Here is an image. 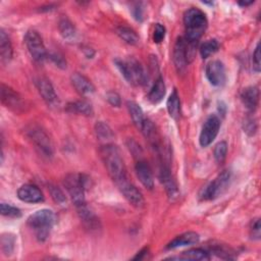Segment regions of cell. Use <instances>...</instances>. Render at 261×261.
<instances>
[{"label": "cell", "mask_w": 261, "mask_h": 261, "mask_svg": "<svg viewBox=\"0 0 261 261\" xmlns=\"http://www.w3.org/2000/svg\"><path fill=\"white\" fill-rule=\"evenodd\" d=\"M165 37V28L160 24L156 23L154 28V33H153V40L155 43H161Z\"/></svg>", "instance_id": "cell-38"}, {"label": "cell", "mask_w": 261, "mask_h": 261, "mask_svg": "<svg viewBox=\"0 0 261 261\" xmlns=\"http://www.w3.org/2000/svg\"><path fill=\"white\" fill-rule=\"evenodd\" d=\"M114 63L128 84L133 86H144L147 84L148 73L138 60L134 58L125 60L115 59Z\"/></svg>", "instance_id": "cell-4"}, {"label": "cell", "mask_w": 261, "mask_h": 261, "mask_svg": "<svg viewBox=\"0 0 261 261\" xmlns=\"http://www.w3.org/2000/svg\"><path fill=\"white\" fill-rule=\"evenodd\" d=\"M29 139L35 145V148L38 152L47 158L52 157L53 155V146L48 135L38 125H32L27 130Z\"/></svg>", "instance_id": "cell-6"}, {"label": "cell", "mask_w": 261, "mask_h": 261, "mask_svg": "<svg viewBox=\"0 0 261 261\" xmlns=\"http://www.w3.org/2000/svg\"><path fill=\"white\" fill-rule=\"evenodd\" d=\"M14 245H15V238L13 234L3 233L1 236V249L6 256L11 255V253L14 250Z\"/></svg>", "instance_id": "cell-32"}, {"label": "cell", "mask_w": 261, "mask_h": 261, "mask_svg": "<svg viewBox=\"0 0 261 261\" xmlns=\"http://www.w3.org/2000/svg\"><path fill=\"white\" fill-rule=\"evenodd\" d=\"M56 222V215L50 209H41L31 214L27 219V224L33 229L36 239L44 242L49 237L51 228Z\"/></svg>", "instance_id": "cell-3"}, {"label": "cell", "mask_w": 261, "mask_h": 261, "mask_svg": "<svg viewBox=\"0 0 261 261\" xmlns=\"http://www.w3.org/2000/svg\"><path fill=\"white\" fill-rule=\"evenodd\" d=\"M184 24L186 31V40L189 43L196 44L207 29V17L199 8L192 7L184 14Z\"/></svg>", "instance_id": "cell-2"}, {"label": "cell", "mask_w": 261, "mask_h": 261, "mask_svg": "<svg viewBox=\"0 0 261 261\" xmlns=\"http://www.w3.org/2000/svg\"><path fill=\"white\" fill-rule=\"evenodd\" d=\"M84 52H85V55L87 56V58H92V57L94 56V54H95L94 50L91 49V48H86V49H84Z\"/></svg>", "instance_id": "cell-45"}, {"label": "cell", "mask_w": 261, "mask_h": 261, "mask_svg": "<svg viewBox=\"0 0 261 261\" xmlns=\"http://www.w3.org/2000/svg\"><path fill=\"white\" fill-rule=\"evenodd\" d=\"M252 62H253V70H255L256 72H259L260 71V43H258L255 48Z\"/></svg>", "instance_id": "cell-41"}, {"label": "cell", "mask_w": 261, "mask_h": 261, "mask_svg": "<svg viewBox=\"0 0 261 261\" xmlns=\"http://www.w3.org/2000/svg\"><path fill=\"white\" fill-rule=\"evenodd\" d=\"M120 193L126 199V201L136 208L144 207L145 200L142 193L127 179L126 181L122 182L121 185L117 186Z\"/></svg>", "instance_id": "cell-14"}, {"label": "cell", "mask_w": 261, "mask_h": 261, "mask_svg": "<svg viewBox=\"0 0 261 261\" xmlns=\"http://www.w3.org/2000/svg\"><path fill=\"white\" fill-rule=\"evenodd\" d=\"M1 101L10 110L19 113L24 110V102L21 97L10 87L2 84L1 85Z\"/></svg>", "instance_id": "cell-11"}, {"label": "cell", "mask_w": 261, "mask_h": 261, "mask_svg": "<svg viewBox=\"0 0 261 261\" xmlns=\"http://www.w3.org/2000/svg\"><path fill=\"white\" fill-rule=\"evenodd\" d=\"M220 128V119L215 114L210 115L204 122L200 137H199V143L201 147H208L216 138L218 135Z\"/></svg>", "instance_id": "cell-10"}, {"label": "cell", "mask_w": 261, "mask_h": 261, "mask_svg": "<svg viewBox=\"0 0 261 261\" xmlns=\"http://www.w3.org/2000/svg\"><path fill=\"white\" fill-rule=\"evenodd\" d=\"M148 253H149V249H148L147 247H145V248H143L140 252H138V254H137L133 259H134V260H142V259H145V258L147 257Z\"/></svg>", "instance_id": "cell-44"}, {"label": "cell", "mask_w": 261, "mask_h": 261, "mask_svg": "<svg viewBox=\"0 0 261 261\" xmlns=\"http://www.w3.org/2000/svg\"><path fill=\"white\" fill-rule=\"evenodd\" d=\"M166 107H167L169 116L174 120H177L180 116V101H179V96L177 94V91L175 89L169 95L166 102Z\"/></svg>", "instance_id": "cell-25"}, {"label": "cell", "mask_w": 261, "mask_h": 261, "mask_svg": "<svg viewBox=\"0 0 261 261\" xmlns=\"http://www.w3.org/2000/svg\"><path fill=\"white\" fill-rule=\"evenodd\" d=\"M249 234L252 240H260V237H261L260 218L252 219L249 226Z\"/></svg>", "instance_id": "cell-37"}, {"label": "cell", "mask_w": 261, "mask_h": 261, "mask_svg": "<svg viewBox=\"0 0 261 261\" xmlns=\"http://www.w3.org/2000/svg\"><path fill=\"white\" fill-rule=\"evenodd\" d=\"M49 191L51 194L52 199L59 205H65L66 204V197L64 193L56 186L49 185Z\"/></svg>", "instance_id": "cell-34"}, {"label": "cell", "mask_w": 261, "mask_h": 261, "mask_svg": "<svg viewBox=\"0 0 261 261\" xmlns=\"http://www.w3.org/2000/svg\"><path fill=\"white\" fill-rule=\"evenodd\" d=\"M70 82L74 87V89L76 90V92L80 93L81 95L88 96L95 92V87L92 84V82L88 77H86L85 75L79 72H74L71 74Z\"/></svg>", "instance_id": "cell-19"}, {"label": "cell", "mask_w": 261, "mask_h": 261, "mask_svg": "<svg viewBox=\"0 0 261 261\" xmlns=\"http://www.w3.org/2000/svg\"><path fill=\"white\" fill-rule=\"evenodd\" d=\"M159 178H160L162 185L164 186V189L166 191L168 198L171 201H174L178 197L179 192H178L176 182L170 173L169 167L167 165H165L164 162H161V165L159 168Z\"/></svg>", "instance_id": "cell-15"}, {"label": "cell", "mask_w": 261, "mask_h": 261, "mask_svg": "<svg viewBox=\"0 0 261 261\" xmlns=\"http://www.w3.org/2000/svg\"><path fill=\"white\" fill-rule=\"evenodd\" d=\"M132 13L138 21H142L143 17H144L143 16L144 15V10H143V7H142V3H135L133 8H132Z\"/></svg>", "instance_id": "cell-43"}, {"label": "cell", "mask_w": 261, "mask_h": 261, "mask_svg": "<svg viewBox=\"0 0 261 261\" xmlns=\"http://www.w3.org/2000/svg\"><path fill=\"white\" fill-rule=\"evenodd\" d=\"M106 99L109 102V104H111L114 107H119L121 105V99L120 96L114 92V91H110L106 94Z\"/></svg>", "instance_id": "cell-40"}, {"label": "cell", "mask_w": 261, "mask_h": 261, "mask_svg": "<svg viewBox=\"0 0 261 261\" xmlns=\"http://www.w3.org/2000/svg\"><path fill=\"white\" fill-rule=\"evenodd\" d=\"M0 55L3 63L9 62L12 58L11 42L4 30L0 31Z\"/></svg>", "instance_id": "cell-24"}, {"label": "cell", "mask_w": 261, "mask_h": 261, "mask_svg": "<svg viewBox=\"0 0 261 261\" xmlns=\"http://www.w3.org/2000/svg\"><path fill=\"white\" fill-rule=\"evenodd\" d=\"M76 209L81 220L88 229L97 230L100 227V221L98 217L94 214V212H92L89 209V207L86 204L76 207Z\"/></svg>", "instance_id": "cell-21"}, {"label": "cell", "mask_w": 261, "mask_h": 261, "mask_svg": "<svg viewBox=\"0 0 261 261\" xmlns=\"http://www.w3.org/2000/svg\"><path fill=\"white\" fill-rule=\"evenodd\" d=\"M58 29H59L60 35L63 37V39L67 40V41L75 40V38H76L75 28H74L73 23L67 17H62L59 20Z\"/></svg>", "instance_id": "cell-27"}, {"label": "cell", "mask_w": 261, "mask_h": 261, "mask_svg": "<svg viewBox=\"0 0 261 261\" xmlns=\"http://www.w3.org/2000/svg\"><path fill=\"white\" fill-rule=\"evenodd\" d=\"M126 106H127V109H128V112H129V115L132 117L134 124L141 130L144 120H145L142 108L140 107L139 104H137L134 101H127Z\"/></svg>", "instance_id": "cell-26"}, {"label": "cell", "mask_w": 261, "mask_h": 261, "mask_svg": "<svg viewBox=\"0 0 261 261\" xmlns=\"http://www.w3.org/2000/svg\"><path fill=\"white\" fill-rule=\"evenodd\" d=\"M24 43L32 58L37 62H43L48 54L41 36L36 31H28L24 36Z\"/></svg>", "instance_id": "cell-9"}, {"label": "cell", "mask_w": 261, "mask_h": 261, "mask_svg": "<svg viewBox=\"0 0 261 261\" xmlns=\"http://www.w3.org/2000/svg\"><path fill=\"white\" fill-rule=\"evenodd\" d=\"M206 76L209 83L215 87H221L226 80L225 67L219 60L210 61L206 66Z\"/></svg>", "instance_id": "cell-13"}, {"label": "cell", "mask_w": 261, "mask_h": 261, "mask_svg": "<svg viewBox=\"0 0 261 261\" xmlns=\"http://www.w3.org/2000/svg\"><path fill=\"white\" fill-rule=\"evenodd\" d=\"M95 133H96L97 138L100 141L107 142V141H109V140L114 138V134H113L111 127L107 123H105L103 121H98L95 124Z\"/></svg>", "instance_id": "cell-30"}, {"label": "cell", "mask_w": 261, "mask_h": 261, "mask_svg": "<svg viewBox=\"0 0 261 261\" xmlns=\"http://www.w3.org/2000/svg\"><path fill=\"white\" fill-rule=\"evenodd\" d=\"M116 34L119 36V38L124 41L125 43L129 45H137L140 41V38L136 31L128 27H119L116 30Z\"/></svg>", "instance_id": "cell-29"}, {"label": "cell", "mask_w": 261, "mask_h": 261, "mask_svg": "<svg viewBox=\"0 0 261 261\" xmlns=\"http://www.w3.org/2000/svg\"><path fill=\"white\" fill-rule=\"evenodd\" d=\"M101 157L106 170L116 186L126 181V168L117 146L113 144H105L100 149Z\"/></svg>", "instance_id": "cell-1"}, {"label": "cell", "mask_w": 261, "mask_h": 261, "mask_svg": "<svg viewBox=\"0 0 261 261\" xmlns=\"http://www.w3.org/2000/svg\"><path fill=\"white\" fill-rule=\"evenodd\" d=\"M193 44L189 43L185 38H177L173 48V63L178 73H185L190 62V48Z\"/></svg>", "instance_id": "cell-8"}, {"label": "cell", "mask_w": 261, "mask_h": 261, "mask_svg": "<svg viewBox=\"0 0 261 261\" xmlns=\"http://www.w3.org/2000/svg\"><path fill=\"white\" fill-rule=\"evenodd\" d=\"M226 154H227V143L224 141L217 143L214 148V158L216 162L219 164L222 163L226 158Z\"/></svg>", "instance_id": "cell-33"}, {"label": "cell", "mask_w": 261, "mask_h": 261, "mask_svg": "<svg viewBox=\"0 0 261 261\" xmlns=\"http://www.w3.org/2000/svg\"><path fill=\"white\" fill-rule=\"evenodd\" d=\"M244 132L248 136H254L257 132V122L253 116H247L243 121Z\"/></svg>", "instance_id": "cell-36"}, {"label": "cell", "mask_w": 261, "mask_h": 261, "mask_svg": "<svg viewBox=\"0 0 261 261\" xmlns=\"http://www.w3.org/2000/svg\"><path fill=\"white\" fill-rule=\"evenodd\" d=\"M88 180L85 174L80 173H69L63 180V185L75 207L86 204L85 191Z\"/></svg>", "instance_id": "cell-5"}, {"label": "cell", "mask_w": 261, "mask_h": 261, "mask_svg": "<svg viewBox=\"0 0 261 261\" xmlns=\"http://www.w3.org/2000/svg\"><path fill=\"white\" fill-rule=\"evenodd\" d=\"M211 252L213 254H215L217 257H220V258H223V259H232L233 258L231 256V254H233V253H230L229 250H227L226 248H223L221 246L214 247L213 249H211Z\"/></svg>", "instance_id": "cell-39"}, {"label": "cell", "mask_w": 261, "mask_h": 261, "mask_svg": "<svg viewBox=\"0 0 261 261\" xmlns=\"http://www.w3.org/2000/svg\"><path fill=\"white\" fill-rule=\"evenodd\" d=\"M17 197L25 203H39L44 200L42 191L35 185L27 184L17 190Z\"/></svg>", "instance_id": "cell-16"}, {"label": "cell", "mask_w": 261, "mask_h": 261, "mask_svg": "<svg viewBox=\"0 0 261 261\" xmlns=\"http://www.w3.org/2000/svg\"><path fill=\"white\" fill-rule=\"evenodd\" d=\"M67 110L69 112L79 113V114H82L85 116H91V115H93V112H94L92 105L85 100H80V101L68 103Z\"/></svg>", "instance_id": "cell-28"}, {"label": "cell", "mask_w": 261, "mask_h": 261, "mask_svg": "<svg viewBox=\"0 0 261 261\" xmlns=\"http://www.w3.org/2000/svg\"><path fill=\"white\" fill-rule=\"evenodd\" d=\"M36 86L40 95L42 96L43 100L46 102L48 106L52 108L59 106L58 96L54 90V87L52 86L51 82L48 79L39 77L36 81Z\"/></svg>", "instance_id": "cell-12"}, {"label": "cell", "mask_w": 261, "mask_h": 261, "mask_svg": "<svg viewBox=\"0 0 261 261\" xmlns=\"http://www.w3.org/2000/svg\"><path fill=\"white\" fill-rule=\"evenodd\" d=\"M253 3H254V1H249V2H247V1H241V2H239V5H241V6H243V7H246V6H249V5L253 4Z\"/></svg>", "instance_id": "cell-46"}, {"label": "cell", "mask_w": 261, "mask_h": 261, "mask_svg": "<svg viewBox=\"0 0 261 261\" xmlns=\"http://www.w3.org/2000/svg\"><path fill=\"white\" fill-rule=\"evenodd\" d=\"M219 49V43L215 39L207 40L200 47V54L203 59L208 58Z\"/></svg>", "instance_id": "cell-31"}, {"label": "cell", "mask_w": 261, "mask_h": 261, "mask_svg": "<svg viewBox=\"0 0 261 261\" xmlns=\"http://www.w3.org/2000/svg\"><path fill=\"white\" fill-rule=\"evenodd\" d=\"M229 179L230 172L228 170H223L202 190L200 194V199L207 201L217 198L227 189Z\"/></svg>", "instance_id": "cell-7"}, {"label": "cell", "mask_w": 261, "mask_h": 261, "mask_svg": "<svg viewBox=\"0 0 261 261\" xmlns=\"http://www.w3.org/2000/svg\"><path fill=\"white\" fill-rule=\"evenodd\" d=\"M48 57L54 62V64L60 68H65L66 67V61L64 60L63 56L58 54V53H51L48 55Z\"/></svg>", "instance_id": "cell-42"}, {"label": "cell", "mask_w": 261, "mask_h": 261, "mask_svg": "<svg viewBox=\"0 0 261 261\" xmlns=\"http://www.w3.org/2000/svg\"><path fill=\"white\" fill-rule=\"evenodd\" d=\"M0 211L3 216L7 217H19L21 215V212L18 208L6 203L0 204Z\"/></svg>", "instance_id": "cell-35"}, {"label": "cell", "mask_w": 261, "mask_h": 261, "mask_svg": "<svg viewBox=\"0 0 261 261\" xmlns=\"http://www.w3.org/2000/svg\"><path fill=\"white\" fill-rule=\"evenodd\" d=\"M165 93H166V88H165L164 81L161 76H159L153 84L151 90L149 91L148 100L153 104H157L163 99V97L165 96Z\"/></svg>", "instance_id": "cell-23"}, {"label": "cell", "mask_w": 261, "mask_h": 261, "mask_svg": "<svg viewBox=\"0 0 261 261\" xmlns=\"http://www.w3.org/2000/svg\"><path fill=\"white\" fill-rule=\"evenodd\" d=\"M200 241V236L195 231H187L179 236H176L173 240H171L166 246V250H173L179 247L190 246L197 244Z\"/></svg>", "instance_id": "cell-18"}, {"label": "cell", "mask_w": 261, "mask_h": 261, "mask_svg": "<svg viewBox=\"0 0 261 261\" xmlns=\"http://www.w3.org/2000/svg\"><path fill=\"white\" fill-rule=\"evenodd\" d=\"M135 171L137 177L141 181V184L148 190H152L154 188V177L151 170V167L145 160L139 159L135 166Z\"/></svg>", "instance_id": "cell-17"}, {"label": "cell", "mask_w": 261, "mask_h": 261, "mask_svg": "<svg viewBox=\"0 0 261 261\" xmlns=\"http://www.w3.org/2000/svg\"><path fill=\"white\" fill-rule=\"evenodd\" d=\"M170 260H207L209 259V252L202 248H193L188 251L181 252L178 256H173L168 258Z\"/></svg>", "instance_id": "cell-22"}, {"label": "cell", "mask_w": 261, "mask_h": 261, "mask_svg": "<svg viewBox=\"0 0 261 261\" xmlns=\"http://www.w3.org/2000/svg\"><path fill=\"white\" fill-rule=\"evenodd\" d=\"M240 97L242 103L250 112H254L256 110L259 102V90L257 87L250 86L245 88L241 92Z\"/></svg>", "instance_id": "cell-20"}]
</instances>
